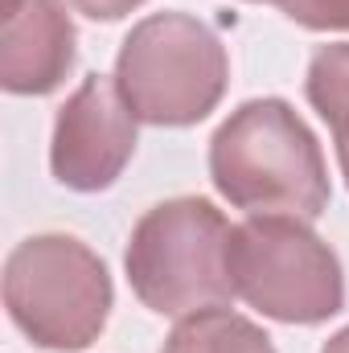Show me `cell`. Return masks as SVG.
I'll return each instance as SVG.
<instances>
[{
	"label": "cell",
	"instance_id": "6da1fadb",
	"mask_svg": "<svg viewBox=\"0 0 349 353\" xmlns=\"http://www.w3.org/2000/svg\"><path fill=\"white\" fill-rule=\"evenodd\" d=\"M210 181L247 218L317 222L329 210V165L312 128L283 99H251L210 140Z\"/></svg>",
	"mask_w": 349,
	"mask_h": 353
},
{
	"label": "cell",
	"instance_id": "7a4b0ae2",
	"mask_svg": "<svg viewBox=\"0 0 349 353\" xmlns=\"http://www.w3.org/2000/svg\"><path fill=\"white\" fill-rule=\"evenodd\" d=\"M230 234L226 214L206 197H173L152 205L123 251L136 300L161 316H189L197 308L230 304Z\"/></svg>",
	"mask_w": 349,
	"mask_h": 353
},
{
	"label": "cell",
	"instance_id": "3957f363",
	"mask_svg": "<svg viewBox=\"0 0 349 353\" xmlns=\"http://www.w3.org/2000/svg\"><path fill=\"white\" fill-rule=\"evenodd\" d=\"M230 58L218 33L189 12H152L119 46L115 87L152 128L201 123L226 94Z\"/></svg>",
	"mask_w": 349,
	"mask_h": 353
},
{
	"label": "cell",
	"instance_id": "277c9868",
	"mask_svg": "<svg viewBox=\"0 0 349 353\" xmlns=\"http://www.w3.org/2000/svg\"><path fill=\"white\" fill-rule=\"evenodd\" d=\"M111 300L107 263L74 234H33L4 259V308L41 350L74 353L99 341Z\"/></svg>",
	"mask_w": 349,
	"mask_h": 353
},
{
	"label": "cell",
	"instance_id": "5b68a950",
	"mask_svg": "<svg viewBox=\"0 0 349 353\" xmlns=\"http://www.w3.org/2000/svg\"><path fill=\"white\" fill-rule=\"evenodd\" d=\"M235 292L283 325H321L346 308L333 247L296 218H247L230 234Z\"/></svg>",
	"mask_w": 349,
	"mask_h": 353
},
{
	"label": "cell",
	"instance_id": "8992f818",
	"mask_svg": "<svg viewBox=\"0 0 349 353\" xmlns=\"http://www.w3.org/2000/svg\"><path fill=\"white\" fill-rule=\"evenodd\" d=\"M136 123L140 119L123 103L115 79L87 74L54 119V140H50L54 181L74 193L111 189L136 152Z\"/></svg>",
	"mask_w": 349,
	"mask_h": 353
},
{
	"label": "cell",
	"instance_id": "52a82bcc",
	"mask_svg": "<svg viewBox=\"0 0 349 353\" xmlns=\"http://www.w3.org/2000/svg\"><path fill=\"white\" fill-rule=\"evenodd\" d=\"M79 58V33L58 0L4 4L0 87L8 94H50L66 83Z\"/></svg>",
	"mask_w": 349,
	"mask_h": 353
},
{
	"label": "cell",
	"instance_id": "ba28073f",
	"mask_svg": "<svg viewBox=\"0 0 349 353\" xmlns=\"http://www.w3.org/2000/svg\"><path fill=\"white\" fill-rule=\"evenodd\" d=\"M161 353H275V345L255 321L218 304L181 316Z\"/></svg>",
	"mask_w": 349,
	"mask_h": 353
},
{
	"label": "cell",
	"instance_id": "9c48e42d",
	"mask_svg": "<svg viewBox=\"0 0 349 353\" xmlns=\"http://www.w3.org/2000/svg\"><path fill=\"white\" fill-rule=\"evenodd\" d=\"M304 94L333 132L337 161H341V173H346V185H349V41L321 46L312 54Z\"/></svg>",
	"mask_w": 349,
	"mask_h": 353
},
{
	"label": "cell",
	"instance_id": "30bf717a",
	"mask_svg": "<svg viewBox=\"0 0 349 353\" xmlns=\"http://www.w3.org/2000/svg\"><path fill=\"white\" fill-rule=\"evenodd\" d=\"M288 21L329 33V29H346L349 33V0H271Z\"/></svg>",
	"mask_w": 349,
	"mask_h": 353
},
{
	"label": "cell",
	"instance_id": "8fae6325",
	"mask_svg": "<svg viewBox=\"0 0 349 353\" xmlns=\"http://www.w3.org/2000/svg\"><path fill=\"white\" fill-rule=\"evenodd\" d=\"M74 12H83L90 21H119V17H128L132 8H140L144 0H66Z\"/></svg>",
	"mask_w": 349,
	"mask_h": 353
},
{
	"label": "cell",
	"instance_id": "7c38bea8",
	"mask_svg": "<svg viewBox=\"0 0 349 353\" xmlns=\"http://www.w3.org/2000/svg\"><path fill=\"white\" fill-rule=\"evenodd\" d=\"M321 353H349V325L341 329V333H333L329 341H325V350Z\"/></svg>",
	"mask_w": 349,
	"mask_h": 353
},
{
	"label": "cell",
	"instance_id": "4fadbf2b",
	"mask_svg": "<svg viewBox=\"0 0 349 353\" xmlns=\"http://www.w3.org/2000/svg\"><path fill=\"white\" fill-rule=\"evenodd\" d=\"M4 4H12V0H4Z\"/></svg>",
	"mask_w": 349,
	"mask_h": 353
},
{
	"label": "cell",
	"instance_id": "5bb4252c",
	"mask_svg": "<svg viewBox=\"0 0 349 353\" xmlns=\"http://www.w3.org/2000/svg\"><path fill=\"white\" fill-rule=\"evenodd\" d=\"M251 4H259V0H251Z\"/></svg>",
	"mask_w": 349,
	"mask_h": 353
}]
</instances>
